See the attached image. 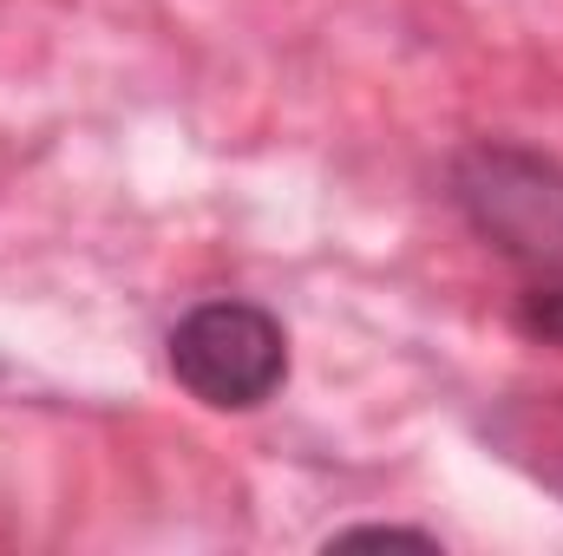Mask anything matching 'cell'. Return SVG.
<instances>
[{
	"instance_id": "6da1fadb",
	"label": "cell",
	"mask_w": 563,
	"mask_h": 556,
	"mask_svg": "<svg viewBox=\"0 0 563 556\" xmlns=\"http://www.w3.org/2000/svg\"><path fill=\"white\" fill-rule=\"evenodd\" d=\"M170 374L217 413H256L288 380V334L256 301H203L170 327Z\"/></svg>"
},
{
	"instance_id": "7a4b0ae2",
	"label": "cell",
	"mask_w": 563,
	"mask_h": 556,
	"mask_svg": "<svg viewBox=\"0 0 563 556\" xmlns=\"http://www.w3.org/2000/svg\"><path fill=\"white\" fill-rule=\"evenodd\" d=\"M465 223L518 263L563 269V170L518 144H478L452 170Z\"/></svg>"
},
{
	"instance_id": "3957f363",
	"label": "cell",
	"mask_w": 563,
	"mask_h": 556,
	"mask_svg": "<svg viewBox=\"0 0 563 556\" xmlns=\"http://www.w3.org/2000/svg\"><path fill=\"white\" fill-rule=\"evenodd\" d=\"M518 327H525V334H538V341H551V347H563V281H551V288H531V294H525Z\"/></svg>"
},
{
	"instance_id": "277c9868",
	"label": "cell",
	"mask_w": 563,
	"mask_h": 556,
	"mask_svg": "<svg viewBox=\"0 0 563 556\" xmlns=\"http://www.w3.org/2000/svg\"><path fill=\"white\" fill-rule=\"evenodd\" d=\"M334 544H432L426 531H400V524H367V531H341Z\"/></svg>"
}]
</instances>
